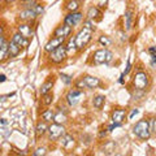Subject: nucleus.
I'll list each match as a JSON object with an SVG mask.
<instances>
[{
	"instance_id": "obj_1",
	"label": "nucleus",
	"mask_w": 156,
	"mask_h": 156,
	"mask_svg": "<svg viewBox=\"0 0 156 156\" xmlns=\"http://www.w3.org/2000/svg\"><path fill=\"white\" fill-rule=\"evenodd\" d=\"M92 30H94V29L85 26L80 33L77 34V37H76V46H77V48H83V47L87 46V43L91 41Z\"/></svg>"
},
{
	"instance_id": "obj_2",
	"label": "nucleus",
	"mask_w": 156,
	"mask_h": 156,
	"mask_svg": "<svg viewBox=\"0 0 156 156\" xmlns=\"http://www.w3.org/2000/svg\"><path fill=\"white\" fill-rule=\"evenodd\" d=\"M66 51H68V47L65 46H58L56 50H53L51 52V60L53 62H56V64H58V62H61V61H64L65 60V57H66Z\"/></svg>"
},
{
	"instance_id": "obj_3",
	"label": "nucleus",
	"mask_w": 156,
	"mask_h": 156,
	"mask_svg": "<svg viewBox=\"0 0 156 156\" xmlns=\"http://www.w3.org/2000/svg\"><path fill=\"white\" fill-rule=\"evenodd\" d=\"M134 86L138 90H144L148 86V77L144 72H138L134 77Z\"/></svg>"
},
{
	"instance_id": "obj_4",
	"label": "nucleus",
	"mask_w": 156,
	"mask_h": 156,
	"mask_svg": "<svg viewBox=\"0 0 156 156\" xmlns=\"http://www.w3.org/2000/svg\"><path fill=\"white\" fill-rule=\"evenodd\" d=\"M48 131H50V139L51 140H57L60 136L64 135L65 133V129L64 126H62V124H53L51 125L50 128H48Z\"/></svg>"
},
{
	"instance_id": "obj_5",
	"label": "nucleus",
	"mask_w": 156,
	"mask_h": 156,
	"mask_svg": "<svg viewBox=\"0 0 156 156\" xmlns=\"http://www.w3.org/2000/svg\"><path fill=\"white\" fill-rule=\"evenodd\" d=\"M83 96V92L80 91V90H70L69 92H68L66 95V100L68 103H69V105H76L78 101H80V99Z\"/></svg>"
},
{
	"instance_id": "obj_6",
	"label": "nucleus",
	"mask_w": 156,
	"mask_h": 156,
	"mask_svg": "<svg viewBox=\"0 0 156 156\" xmlns=\"http://www.w3.org/2000/svg\"><path fill=\"white\" fill-rule=\"evenodd\" d=\"M82 13H78V12H70L68 16L65 17V23L66 25H69V26H76L78 25V23L81 22V20H82Z\"/></svg>"
},
{
	"instance_id": "obj_7",
	"label": "nucleus",
	"mask_w": 156,
	"mask_h": 156,
	"mask_svg": "<svg viewBox=\"0 0 156 156\" xmlns=\"http://www.w3.org/2000/svg\"><path fill=\"white\" fill-rule=\"evenodd\" d=\"M64 41H65V38H64V37H53L51 41L46 44L44 50H46L47 52H52L53 50H56L58 46H61L62 43H64Z\"/></svg>"
},
{
	"instance_id": "obj_8",
	"label": "nucleus",
	"mask_w": 156,
	"mask_h": 156,
	"mask_svg": "<svg viewBox=\"0 0 156 156\" xmlns=\"http://www.w3.org/2000/svg\"><path fill=\"white\" fill-rule=\"evenodd\" d=\"M148 128H150V121H147V120H140V121H138V122L135 124L134 129H133V133L136 136H139V134L142 133V131H144L146 129H148Z\"/></svg>"
},
{
	"instance_id": "obj_9",
	"label": "nucleus",
	"mask_w": 156,
	"mask_h": 156,
	"mask_svg": "<svg viewBox=\"0 0 156 156\" xmlns=\"http://www.w3.org/2000/svg\"><path fill=\"white\" fill-rule=\"evenodd\" d=\"M70 31H72V26H69V25H61V26H58L56 30H55V33H53V37H64V38H66L68 35L70 34Z\"/></svg>"
},
{
	"instance_id": "obj_10",
	"label": "nucleus",
	"mask_w": 156,
	"mask_h": 156,
	"mask_svg": "<svg viewBox=\"0 0 156 156\" xmlns=\"http://www.w3.org/2000/svg\"><path fill=\"white\" fill-rule=\"evenodd\" d=\"M107 50H98L94 53V62L95 64H103V62H107Z\"/></svg>"
},
{
	"instance_id": "obj_11",
	"label": "nucleus",
	"mask_w": 156,
	"mask_h": 156,
	"mask_svg": "<svg viewBox=\"0 0 156 156\" xmlns=\"http://www.w3.org/2000/svg\"><path fill=\"white\" fill-rule=\"evenodd\" d=\"M61 144H62V147H64L65 150H70L74 147V138H73L72 135L69 134H65V135H62V139H61Z\"/></svg>"
},
{
	"instance_id": "obj_12",
	"label": "nucleus",
	"mask_w": 156,
	"mask_h": 156,
	"mask_svg": "<svg viewBox=\"0 0 156 156\" xmlns=\"http://www.w3.org/2000/svg\"><path fill=\"white\" fill-rule=\"evenodd\" d=\"M12 41H14V42H16L18 46H21L22 48H26V47L29 46V39H27L26 37H23L21 33H17V34H14Z\"/></svg>"
},
{
	"instance_id": "obj_13",
	"label": "nucleus",
	"mask_w": 156,
	"mask_h": 156,
	"mask_svg": "<svg viewBox=\"0 0 156 156\" xmlns=\"http://www.w3.org/2000/svg\"><path fill=\"white\" fill-rule=\"evenodd\" d=\"M125 111L124 109H115L112 112V121L117 124H122V121L125 119Z\"/></svg>"
},
{
	"instance_id": "obj_14",
	"label": "nucleus",
	"mask_w": 156,
	"mask_h": 156,
	"mask_svg": "<svg viewBox=\"0 0 156 156\" xmlns=\"http://www.w3.org/2000/svg\"><path fill=\"white\" fill-rule=\"evenodd\" d=\"M0 50H2V60H5L7 56H9V44L5 42V38L2 37L0 39Z\"/></svg>"
},
{
	"instance_id": "obj_15",
	"label": "nucleus",
	"mask_w": 156,
	"mask_h": 156,
	"mask_svg": "<svg viewBox=\"0 0 156 156\" xmlns=\"http://www.w3.org/2000/svg\"><path fill=\"white\" fill-rule=\"evenodd\" d=\"M83 80H85V82H86V85H87V87H89V89H96V87L100 85L99 78H96V77L86 76Z\"/></svg>"
},
{
	"instance_id": "obj_16",
	"label": "nucleus",
	"mask_w": 156,
	"mask_h": 156,
	"mask_svg": "<svg viewBox=\"0 0 156 156\" xmlns=\"http://www.w3.org/2000/svg\"><path fill=\"white\" fill-rule=\"evenodd\" d=\"M21 46H18L16 42L12 41L11 43H9V57H16L18 56V53L21 52Z\"/></svg>"
},
{
	"instance_id": "obj_17",
	"label": "nucleus",
	"mask_w": 156,
	"mask_h": 156,
	"mask_svg": "<svg viewBox=\"0 0 156 156\" xmlns=\"http://www.w3.org/2000/svg\"><path fill=\"white\" fill-rule=\"evenodd\" d=\"M35 16H38V14L34 12V9H30L27 8L26 11H23L20 13V17H21V20H34L35 18Z\"/></svg>"
},
{
	"instance_id": "obj_18",
	"label": "nucleus",
	"mask_w": 156,
	"mask_h": 156,
	"mask_svg": "<svg viewBox=\"0 0 156 156\" xmlns=\"http://www.w3.org/2000/svg\"><path fill=\"white\" fill-rule=\"evenodd\" d=\"M104 103H105V98L103 95H98V96H95V99L92 100V104H94V107L96 109H101V108H103Z\"/></svg>"
},
{
	"instance_id": "obj_19",
	"label": "nucleus",
	"mask_w": 156,
	"mask_h": 156,
	"mask_svg": "<svg viewBox=\"0 0 156 156\" xmlns=\"http://www.w3.org/2000/svg\"><path fill=\"white\" fill-rule=\"evenodd\" d=\"M47 130H48V126L46 124V121L44 122H42V121L41 122H38V125H37V135L38 136H42Z\"/></svg>"
},
{
	"instance_id": "obj_20",
	"label": "nucleus",
	"mask_w": 156,
	"mask_h": 156,
	"mask_svg": "<svg viewBox=\"0 0 156 156\" xmlns=\"http://www.w3.org/2000/svg\"><path fill=\"white\" fill-rule=\"evenodd\" d=\"M18 33H21L23 37L29 38L31 35V29H30V26H29V25H20L18 26Z\"/></svg>"
},
{
	"instance_id": "obj_21",
	"label": "nucleus",
	"mask_w": 156,
	"mask_h": 156,
	"mask_svg": "<svg viewBox=\"0 0 156 156\" xmlns=\"http://www.w3.org/2000/svg\"><path fill=\"white\" fill-rule=\"evenodd\" d=\"M53 121H55L56 124H64L65 121H66L65 113H62V111H58L57 113L55 115V119H53Z\"/></svg>"
},
{
	"instance_id": "obj_22",
	"label": "nucleus",
	"mask_w": 156,
	"mask_h": 156,
	"mask_svg": "<svg viewBox=\"0 0 156 156\" xmlns=\"http://www.w3.org/2000/svg\"><path fill=\"white\" fill-rule=\"evenodd\" d=\"M98 16H100V11L96 7H91L89 9V12H87V18L92 20V18H96Z\"/></svg>"
},
{
	"instance_id": "obj_23",
	"label": "nucleus",
	"mask_w": 156,
	"mask_h": 156,
	"mask_svg": "<svg viewBox=\"0 0 156 156\" xmlns=\"http://www.w3.org/2000/svg\"><path fill=\"white\" fill-rule=\"evenodd\" d=\"M52 86H53V81H47L44 85L42 86V89H41V94L42 95H46V94H48V92L51 91V89H52Z\"/></svg>"
},
{
	"instance_id": "obj_24",
	"label": "nucleus",
	"mask_w": 156,
	"mask_h": 156,
	"mask_svg": "<svg viewBox=\"0 0 156 156\" xmlns=\"http://www.w3.org/2000/svg\"><path fill=\"white\" fill-rule=\"evenodd\" d=\"M42 117L44 121H53V119H55V113H53L52 109H47L42 113Z\"/></svg>"
},
{
	"instance_id": "obj_25",
	"label": "nucleus",
	"mask_w": 156,
	"mask_h": 156,
	"mask_svg": "<svg viewBox=\"0 0 156 156\" xmlns=\"http://www.w3.org/2000/svg\"><path fill=\"white\" fill-rule=\"evenodd\" d=\"M78 7H80V4H78L77 0H70V2L66 4V9L70 12H76L78 9Z\"/></svg>"
},
{
	"instance_id": "obj_26",
	"label": "nucleus",
	"mask_w": 156,
	"mask_h": 156,
	"mask_svg": "<svg viewBox=\"0 0 156 156\" xmlns=\"http://www.w3.org/2000/svg\"><path fill=\"white\" fill-rule=\"evenodd\" d=\"M125 17H126V29H129L131 27V18H133V12L131 11H128L126 12V14H125Z\"/></svg>"
},
{
	"instance_id": "obj_27",
	"label": "nucleus",
	"mask_w": 156,
	"mask_h": 156,
	"mask_svg": "<svg viewBox=\"0 0 156 156\" xmlns=\"http://www.w3.org/2000/svg\"><path fill=\"white\" fill-rule=\"evenodd\" d=\"M99 43H100L101 46H104V47H108L111 44V39L108 37H105V35H101L99 38Z\"/></svg>"
},
{
	"instance_id": "obj_28",
	"label": "nucleus",
	"mask_w": 156,
	"mask_h": 156,
	"mask_svg": "<svg viewBox=\"0 0 156 156\" xmlns=\"http://www.w3.org/2000/svg\"><path fill=\"white\" fill-rule=\"evenodd\" d=\"M52 99H53L52 94H51V92H48V94L44 95V100H43V103H44L46 105H50L52 103Z\"/></svg>"
},
{
	"instance_id": "obj_29",
	"label": "nucleus",
	"mask_w": 156,
	"mask_h": 156,
	"mask_svg": "<svg viewBox=\"0 0 156 156\" xmlns=\"http://www.w3.org/2000/svg\"><path fill=\"white\" fill-rule=\"evenodd\" d=\"M33 9L37 14H42L43 12H44V8H43V5H41V4H35V5L33 7Z\"/></svg>"
},
{
	"instance_id": "obj_30",
	"label": "nucleus",
	"mask_w": 156,
	"mask_h": 156,
	"mask_svg": "<svg viewBox=\"0 0 156 156\" xmlns=\"http://www.w3.org/2000/svg\"><path fill=\"white\" fill-rule=\"evenodd\" d=\"M34 155L35 156H42V155H46V148L44 147H39L34 151Z\"/></svg>"
},
{
	"instance_id": "obj_31",
	"label": "nucleus",
	"mask_w": 156,
	"mask_h": 156,
	"mask_svg": "<svg viewBox=\"0 0 156 156\" xmlns=\"http://www.w3.org/2000/svg\"><path fill=\"white\" fill-rule=\"evenodd\" d=\"M60 78H61V81H64L65 85H69L72 82V78L69 76H66V74H60Z\"/></svg>"
},
{
	"instance_id": "obj_32",
	"label": "nucleus",
	"mask_w": 156,
	"mask_h": 156,
	"mask_svg": "<svg viewBox=\"0 0 156 156\" xmlns=\"http://www.w3.org/2000/svg\"><path fill=\"white\" fill-rule=\"evenodd\" d=\"M77 48V46H76V38L74 39H70L69 41V43H68V50H72V48Z\"/></svg>"
},
{
	"instance_id": "obj_33",
	"label": "nucleus",
	"mask_w": 156,
	"mask_h": 156,
	"mask_svg": "<svg viewBox=\"0 0 156 156\" xmlns=\"http://www.w3.org/2000/svg\"><path fill=\"white\" fill-rule=\"evenodd\" d=\"M150 129L151 131H156V124H155V119L150 120Z\"/></svg>"
},
{
	"instance_id": "obj_34",
	"label": "nucleus",
	"mask_w": 156,
	"mask_h": 156,
	"mask_svg": "<svg viewBox=\"0 0 156 156\" xmlns=\"http://www.w3.org/2000/svg\"><path fill=\"white\" fill-rule=\"evenodd\" d=\"M77 87H78V89H82V87H87V85H86V82H85L83 78H82V80L77 83Z\"/></svg>"
},
{
	"instance_id": "obj_35",
	"label": "nucleus",
	"mask_w": 156,
	"mask_h": 156,
	"mask_svg": "<svg viewBox=\"0 0 156 156\" xmlns=\"http://www.w3.org/2000/svg\"><path fill=\"white\" fill-rule=\"evenodd\" d=\"M107 3H108V0H98V5L99 7H105Z\"/></svg>"
},
{
	"instance_id": "obj_36",
	"label": "nucleus",
	"mask_w": 156,
	"mask_h": 156,
	"mask_svg": "<svg viewBox=\"0 0 156 156\" xmlns=\"http://www.w3.org/2000/svg\"><path fill=\"white\" fill-rule=\"evenodd\" d=\"M112 57H113V55H112V52H111V51H108V52H107V62H109V61L112 60Z\"/></svg>"
},
{
	"instance_id": "obj_37",
	"label": "nucleus",
	"mask_w": 156,
	"mask_h": 156,
	"mask_svg": "<svg viewBox=\"0 0 156 156\" xmlns=\"http://www.w3.org/2000/svg\"><path fill=\"white\" fill-rule=\"evenodd\" d=\"M135 115H138V109H134L133 112H131V115H130V119H133V117H134Z\"/></svg>"
},
{
	"instance_id": "obj_38",
	"label": "nucleus",
	"mask_w": 156,
	"mask_h": 156,
	"mask_svg": "<svg viewBox=\"0 0 156 156\" xmlns=\"http://www.w3.org/2000/svg\"><path fill=\"white\" fill-rule=\"evenodd\" d=\"M0 81H2V82H4V81H5V76H4V74H2V76H0Z\"/></svg>"
},
{
	"instance_id": "obj_39",
	"label": "nucleus",
	"mask_w": 156,
	"mask_h": 156,
	"mask_svg": "<svg viewBox=\"0 0 156 156\" xmlns=\"http://www.w3.org/2000/svg\"><path fill=\"white\" fill-rule=\"evenodd\" d=\"M5 124H7V120H5V119H2V125L5 126Z\"/></svg>"
},
{
	"instance_id": "obj_40",
	"label": "nucleus",
	"mask_w": 156,
	"mask_h": 156,
	"mask_svg": "<svg viewBox=\"0 0 156 156\" xmlns=\"http://www.w3.org/2000/svg\"><path fill=\"white\" fill-rule=\"evenodd\" d=\"M5 2H7V3H11V2H13V0H5Z\"/></svg>"
},
{
	"instance_id": "obj_41",
	"label": "nucleus",
	"mask_w": 156,
	"mask_h": 156,
	"mask_svg": "<svg viewBox=\"0 0 156 156\" xmlns=\"http://www.w3.org/2000/svg\"><path fill=\"white\" fill-rule=\"evenodd\" d=\"M22 2H31V0H22Z\"/></svg>"
}]
</instances>
